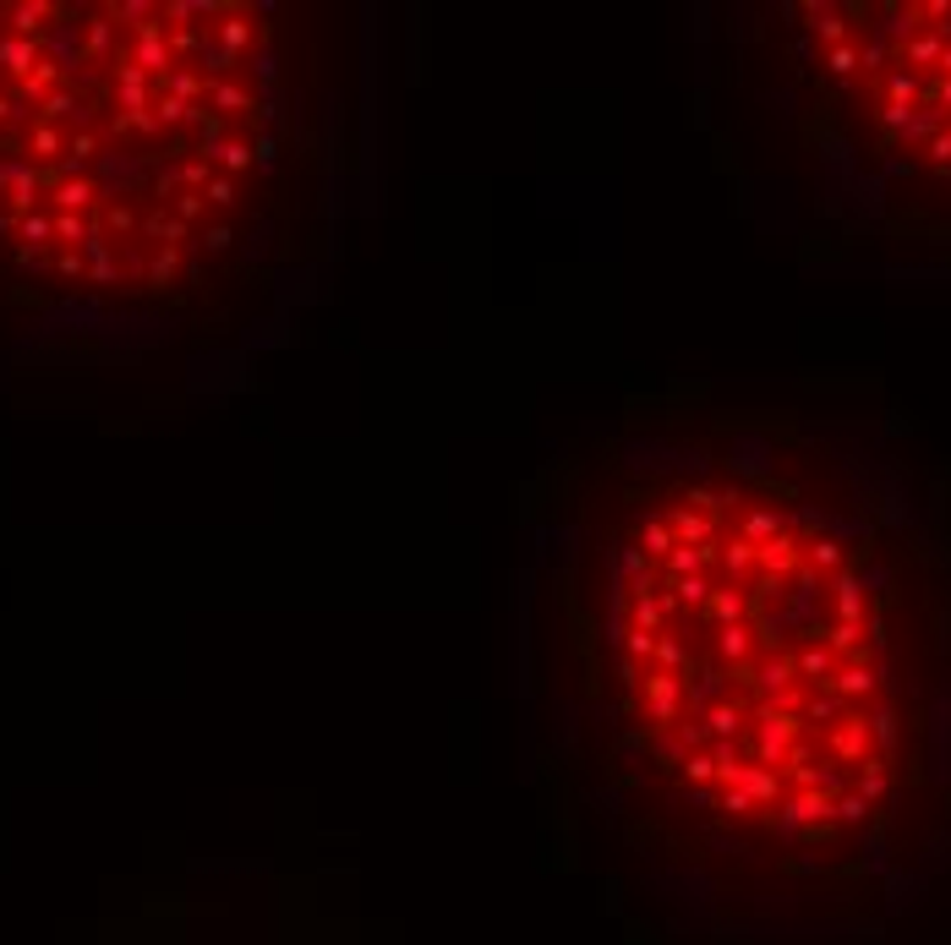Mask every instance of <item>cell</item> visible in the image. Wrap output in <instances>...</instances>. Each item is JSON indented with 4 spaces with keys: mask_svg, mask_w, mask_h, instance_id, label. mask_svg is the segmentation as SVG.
Segmentation results:
<instances>
[{
    "mask_svg": "<svg viewBox=\"0 0 951 945\" xmlns=\"http://www.w3.org/2000/svg\"><path fill=\"white\" fill-rule=\"evenodd\" d=\"M602 650L630 759L705 847L825 858L891 809L886 596L810 504L727 470L656 481L607 553Z\"/></svg>",
    "mask_w": 951,
    "mask_h": 945,
    "instance_id": "6da1fadb",
    "label": "cell"
},
{
    "mask_svg": "<svg viewBox=\"0 0 951 945\" xmlns=\"http://www.w3.org/2000/svg\"><path fill=\"white\" fill-rule=\"evenodd\" d=\"M793 33L870 153L951 187V0H810Z\"/></svg>",
    "mask_w": 951,
    "mask_h": 945,
    "instance_id": "3957f363",
    "label": "cell"
},
{
    "mask_svg": "<svg viewBox=\"0 0 951 945\" xmlns=\"http://www.w3.org/2000/svg\"><path fill=\"white\" fill-rule=\"evenodd\" d=\"M285 159L268 11L0 0V257L93 296H176L241 247Z\"/></svg>",
    "mask_w": 951,
    "mask_h": 945,
    "instance_id": "7a4b0ae2",
    "label": "cell"
}]
</instances>
